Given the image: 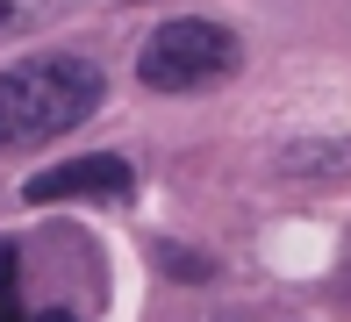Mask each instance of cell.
<instances>
[{
  "label": "cell",
  "instance_id": "277c9868",
  "mask_svg": "<svg viewBox=\"0 0 351 322\" xmlns=\"http://www.w3.org/2000/svg\"><path fill=\"white\" fill-rule=\"evenodd\" d=\"M72 0H0V43L8 36H29V29H43V22H58Z\"/></svg>",
  "mask_w": 351,
  "mask_h": 322
},
{
  "label": "cell",
  "instance_id": "3957f363",
  "mask_svg": "<svg viewBox=\"0 0 351 322\" xmlns=\"http://www.w3.org/2000/svg\"><path fill=\"white\" fill-rule=\"evenodd\" d=\"M136 186V172H130V158H115V151H93V158H65V165H51V172H36L22 193L29 201H122V193Z\"/></svg>",
  "mask_w": 351,
  "mask_h": 322
},
{
  "label": "cell",
  "instance_id": "5b68a950",
  "mask_svg": "<svg viewBox=\"0 0 351 322\" xmlns=\"http://www.w3.org/2000/svg\"><path fill=\"white\" fill-rule=\"evenodd\" d=\"M0 322H72V315H22L14 308V251L0 244Z\"/></svg>",
  "mask_w": 351,
  "mask_h": 322
},
{
  "label": "cell",
  "instance_id": "6da1fadb",
  "mask_svg": "<svg viewBox=\"0 0 351 322\" xmlns=\"http://www.w3.org/2000/svg\"><path fill=\"white\" fill-rule=\"evenodd\" d=\"M108 101V79L79 51H36L0 72V151H36V143L72 136Z\"/></svg>",
  "mask_w": 351,
  "mask_h": 322
},
{
  "label": "cell",
  "instance_id": "7a4b0ae2",
  "mask_svg": "<svg viewBox=\"0 0 351 322\" xmlns=\"http://www.w3.org/2000/svg\"><path fill=\"white\" fill-rule=\"evenodd\" d=\"M244 64V43H237L230 22H208V14H180V22H158L136 51V79L151 93H201L222 86V79Z\"/></svg>",
  "mask_w": 351,
  "mask_h": 322
}]
</instances>
